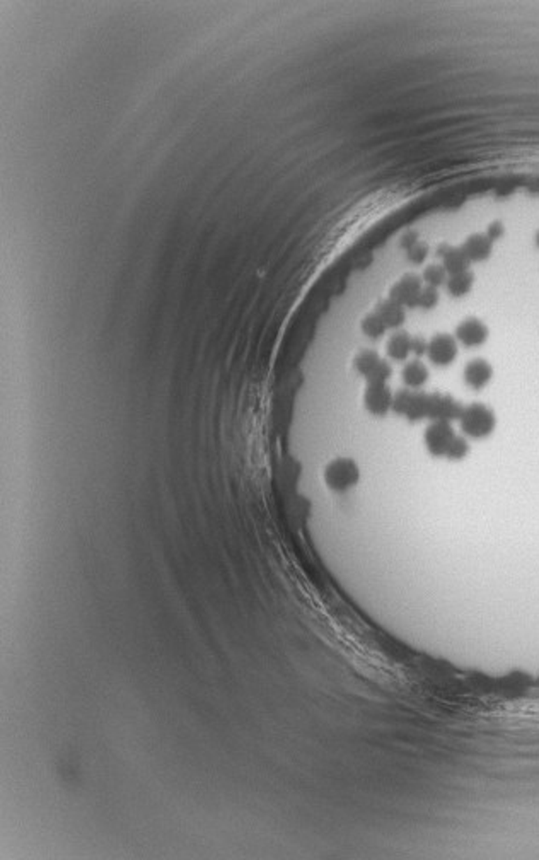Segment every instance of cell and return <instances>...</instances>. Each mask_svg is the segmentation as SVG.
<instances>
[{"mask_svg":"<svg viewBox=\"0 0 539 860\" xmlns=\"http://www.w3.org/2000/svg\"><path fill=\"white\" fill-rule=\"evenodd\" d=\"M407 256L415 265H422L428 256V246L425 243H422V241H418L416 244H413L410 250H407Z\"/></svg>","mask_w":539,"mask_h":860,"instance_id":"cell-17","label":"cell"},{"mask_svg":"<svg viewBox=\"0 0 539 860\" xmlns=\"http://www.w3.org/2000/svg\"><path fill=\"white\" fill-rule=\"evenodd\" d=\"M461 429L464 434H468L473 439H483L492 434L495 429V415L487 405L483 403H471L466 408H462V414L460 416Z\"/></svg>","mask_w":539,"mask_h":860,"instance_id":"cell-2","label":"cell"},{"mask_svg":"<svg viewBox=\"0 0 539 860\" xmlns=\"http://www.w3.org/2000/svg\"><path fill=\"white\" fill-rule=\"evenodd\" d=\"M536 244H538V248H539V231H538V234H536Z\"/></svg>","mask_w":539,"mask_h":860,"instance_id":"cell-21","label":"cell"},{"mask_svg":"<svg viewBox=\"0 0 539 860\" xmlns=\"http://www.w3.org/2000/svg\"><path fill=\"white\" fill-rule=\"evenodd\" d=\"M493 376L492 365L483 359H475L464 369V381L469 388L483 389Z\"/></svg>","mask_w":539,"mask_h":860,"instance_id":"cell-8","label":"cell"},{"mask_svg":"<svg viewBox=\"0 0 539 860\" xmlns=\"http://www.w3.org/2000/svg\"><path fill=\"white\" fill-rule=\"evenodd\" d=\"M437 255L442 258V265H444L447 273L450 275L466 271L469 263H471L464 251H462V248H454L449 246V244H441L437 250Z\"/></svg>","mask_w":539,"mask_h":860,"instance_id":"cell-7","label":"cell"},{"mask_svg":"<svg viewBox=\"0 0 539 860\" xmlns=\"http://www.w3.org/2000/svg\"><path fill=\"white\" fill-rule=\"evenodd\" d=\"M324 481L335 492H347L358 481L357 462L349 458H336L324 469Z\"/></svg>","mask_w":539,"mask_h":860,"instance_id":"cell-3","label":"cell"},{"mask_svg":"<svg viewBox=\"0 0 539 860\" xmlns=\"http://www.w3.org/2000/svg\"><path fill=\"white\" fill-rule=\"evenodd\" d=\"M439 304V290L437 287L427 285L423 287L422 294H420L418 305L423 309H434Z\"/></svg>","mask_w":539,"mask_h":860,"instance_id":"cell-16","label":"cell"},{"mask_svg":"<svg viewBox=\"0 0 539 860\" xmlns=\"http://www.w3.org/2000/svg\"><path fill=\"white\" fill-rule=\"evenodd\" d=\"M427 355L435 365H447L456 359L457 355V343L453 336L442 333L435 335L434 338L428 342Z\"/></svg>","mask_w":539,"mask_h":860,"instance_id":"cell-5","label":"cell"},{"mask_svg":"<svg viewBox=\"0 0 539 860\" xmlns=\"http://www.w3.org/2000/svg\"><path fill=\"white\" fill-rule=\"evenodd\" d=\"M423 280L427 282V285H432V287H439V285L446 284L447 270L444 269V265H428L425 271H423Z\"/></svg>","mask_w":539,"mask_h":860,"instance_id":"cell-15","label":"cell"},{"mask_svg":"<svg viewBox=\"0 0 539 860\" xmlns=\"http://www.w3.org/2000/svg\"><path fill=\"white\" fill-rule=\"evenodd\" d=\"M487 236L492 241H496L499 238H502V236H503V225L500 224V222H493L490 227H488Z\"/></svg>","mask_w":539,"mask_h":860,"instance_id":"cell-20","label":"cell"},{"mask_svg":"<svg viewBox=\"0 0 539 860\" xmlns=\"http://www.w3.org/2000/svg\"><path fill=\"white\" fill-rule=\"evenodd\" d=\"M427 349H428V342H427L425 338H423V336H420V335L411 336V352H413V354L418 355V357H420V355L427 354Z\"/></svg>","mask_w":539,"mask_h":860,"instance_id":"cell-18","label":"cell"},{"mask_svg":"<svg viewBox=\"0 0 539 860\" xmlns=\"http://www.w3.org/2000/svg\"><path fill=\"white\" fill-rule=\"evenodd\" d=\"M418 243V236H416V232H407L404 236H401L400 241V246L403 248V250H410L413 244Z\"/></svg>","mask_w":539,"mask_h":860,"instance_id":"cell-19","label":"cell"},{"mask_svg":"<svg viewBox=\"0 0 539 860\" xmlns=\"http://www.w3.org/2000/svg\"><path fill=\"white\" fill-rule=\"evenodd\" d=\"M360 328H362V333H364L365 336H369V338H372V340L381 338V336L386 333V330H388V326H386V324L382 323V319L376 315V312H370V315H367L365 318L362 319Z\"/></svg>","mask_w":539,"mask_h":860,"instance_id":"cell-14","label":"cell"},{"mask_svg":"<svg viewBox=\"0 0 539 860\" xmlns=\"http://www.w3.org/2000/svg\"><path fill=\"white\" fill-rule=\"evenodd\" d=\"M423 437H425L428 453L435 458L461 460L468 454L469 447L466 444V441L454 432L450 422H446V420L430 422Z\"/></svg>","mask_w":539,"mask_h":860,"instance_id":"cell-1","label":"cell"},{"mask_svg":"<svg viewBox=\"0 0 539 860\" xmlns=\"http://www.w3.org/2000/svg\"><path fill=\"white\" fill-rule=\"evenodd\" d=\"M423 290L422 278L416 275H404L389 290V299H393L403 308H416L420 294Z\"/></svg>","mask_w":539,"mask_h":860,"instance_id":"cell-4","label":"cell"},{"mask_svg":"<svg viewBox=\"0 0 539 860\" xmlns=\"http://www.w3.org/2000/svg\"><path fill=\"white\" fill-rule=\"evenodd\" d=\"M473 282H475V275H473L469 270H466V271H461V273L450 275V277L447 278L446 285H447V290H449L450 296L462 297V296H466L469 290H471Z\"/></svg>","mask_w":539,"mask_h":860,"instance_id":"cell-13","label":"cell"},{"mask_svg":"<svg viewBox=\"0 0 539 860\" xmlns=\"http://www.w3.org/2000/svg\"><path fill=\"white\" fill-rule=\"evenodd\" d=\"M493 241L487 234H475L466 239L462 244V251L469 258V262H483L492 253Z\"/></svg>","mask_w":539,"mask_h":860,"instance_id":"cell-9","label":"cell"},{"mask_svg":"<svg viewBox=\"0 0 539 860\" xmlns=\"http://www.w3.org/2000/svg\"><path fill=\"white\" fill-rule=\"evenodd\" d=\"M386 352L393 361H407L411 352V336L407 331H396L386 342Z\"/></svg>","mask_w":539,"mask_h":860,"instance_id":"cell-11","label":"cell"},{"mask_svg":"<svg viewBox=\"0 0 539 860\" xmlns=\"http://www.w3.org/2000/svg\"><path fill=\"white\" fill-rule=\"evenodd\" d=\"M401 376H403L404 384H407L408 388L418 389V388H422L428 379V369L425 367V364H422L420 361H411L404 365Z\"/></svg>","mask_w":539,"mask_h":860,"instance_id":"cell-12","label":"cell"},{"mask_svg":"<svg viewBox=\"0 0 539 860\" xmlns=\"http://www.w3.org/2000/svg\"><path fill=\"white\" fill-rule=\"evenodd\" d=\"M456 336L462 345L480 347L487 342L488 328L483 321L476 318H468L461 321L460 326L456 328Z\"/></svg>","mask_w":539,"mask_h":860,"instance_id":"cell-6","label":"cell"},{"mask_svg":"<svg viewBox=\"0 0 539 860\" xmlns=\"http://www.w3.org/2000/svg\"><path fill=\"white\" fill-rule=\"evenodd\" d=\"M374 312L379 316L382 323L388 328H397L400 324H403L404 321V308L395 303L393 299L381 301V303L376 305V311Z\"/></svg>","mask_w":539,"mask_h":860,"instance_id":"cell-10","label":"cell"}]
</instances>
